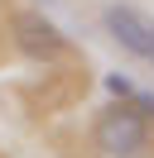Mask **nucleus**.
I'll list each match as a JSON object with an SVG mask.
<instances>
[{
    "instance_id": "obj_1",
    "label": "nucleus",
    "mask_w": 154,
    "mask_h": 158,
    "mask_svg": "<svg viewBox=\"0 0 154 158\" xmlns=\"http://www.w3.org/2000/svg\"><path fill=\"white\" fill-rule=\"evenodd\" d=\"M92 144L101 158H144L149 153V125L130 110V101H111L92 120Z\"/></svg>"
},
{
    "instance_id": "obj_2",
    "label": "nucleus",
    "mask_w": 154,
    "mask_h": 158,
    "mask_svg": "<svg viewBox=\"0 0 154 158\" xmlns=\"http://www.w3.org/2000/svg\"><path fill=\"white\" fill-rule=\"evenodd\" d=\"M10 34H15V48L24 53L29 62H43V67L72 53L67 34L58 29L43 10H15V15H10Z\"/></svg>"
},
{
    "instance_id": "obj_3",
    "label": "nucleus",
    "mask_w": 154,
    "mask_h": 158,
    "mask_svg": "<svg viewBox=\"0 0 154 158\" xmlns=\"http://www.w3.org/2000/svg\"><path fill=\"white\" fill-rule=\"evenodd\" d=\"M101 24H106V34H111V43L116 48H125L130 58H149V43H154V19L144 10H135V5H125V0H111L101 10Z\"/></svg>"
},
{
    "instance_id": "obj_4",
    "label": "nucleus",
    "mask_w": 154,
    "mask_h": 158,
    "mask_svg": "<svg viewBox=\"0 0 154 158\" xmlns=\"http://www.w3.org/2000/svg\"><path fill=\"white\" fill-rule=\"evenodd\" d=\"M87 91V72L82 67H67V72H48V91H43V106H72L77 96Z\"/></svg>"
},
{
    "instance_id": "obj_5",
    "label": "nucleus",
    "mask_w": 154,
    "mask_h": 158,
    "mask_svg": "<svg viewBox=\"0 0 154 158\" xmlns=\"http://www.w3.org/2000/svg\"><path fill=\"white\" fill-rule=\"evenodd\" d=\"M125 101H130V110H135V115L144 120V125H154V96H149V91H140V86H135V91H130Z\"/></svg>"
},
{
    "instance_id": "obj_6",
    "label": "nucleus",
    "mask_w": 154,
    "mask_h": 158,
    "mask_svg": "<svg viewBox=\"0 0 154 158\" xmlns=\"http://www.w3.org/2000/svg\"><path fill=\"white\" fill-rule=\"evenodd\" d=\"M106 91H111L116 101H125V96H130V91H135V81L125 77V72H106Z\"/></svg>"
},
{
    "instance_id": "obj_7",
    "label": "nucleus",
    "mask_w": 154,
    "mask_h": 158,
    "mask_svg": "<svg viewBox=\"0 0 154 158\" xmlns=\"http://www.w3.org/2000/svg\"><path fill=\"white\" fill-rule=\"evenodd\" d=\"M144 62H149V67H154V43H149V58H144Z\"/></svg>"
}]
</instances>
